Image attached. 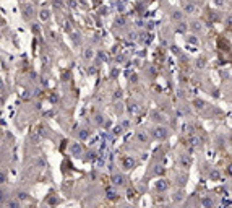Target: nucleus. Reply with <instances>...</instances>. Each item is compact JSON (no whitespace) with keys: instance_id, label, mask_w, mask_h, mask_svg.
Listing matches in <instances>:
<instances>
[{"instance_id":"obj_38","label":"nucleus","mask_w":232,"mask_h":208,"mask_svg":"<svg viewBox=\"0 0 232 208\" xmlns=\"http://www.w3.org/2000/svg\"><path fill=\"white\" fill-rule=\"evenodd\" d=\"M5 89V83H3V80L0 78V91H3Z\"/></svg>"},{"instance_id":"obj_28","label":"nucleus","mask_w":232,"mask_h":208,"mask_svg":"<svg viewBox=\"0 0 232 208\" xmlns=\"http://www.w3.org/2000/svg\"><path fill=\"white\" fill-rule=\"evenodd\" d=\"M122 96H123V91H122V89H115V93H114V99L117 101V99H120Z\"/></svg>"},{"instance_id":"obj_37","label":"nucleus","mask_w":232,"mask_h":208,"mask_svg":"<svg viewBox=\"0 0 232 208\" xmlns=\"http://www.w3.org/2000/svg\"><path fill=\"white\" fill-rule=\"evenodd\" d=\"M140 37H141V41H148V34H144V33H141Z\"/></svg>"},{"instance_id":"obj_48","label":"nucleus","mask_w":232,"mask_h":208,"mask_svg":"<svg viewBox=\"0 0 232 208\" xmlns=\"http://www.w3.org/2000/svg\"><path fill=\"white\" fill-rule=\"evenodd\" d=\"M125 208H133V207H125Z\"/></svg>"},{"instance_id":"obj_1","label":"nucleus","mask_w":232,"mask_h":208,"mask_svg":"<svg viewBox=\"0 0 232 208\" xmlns=\"http://www.w3.org/2000/svg\"><path fill=\"white\" fill-rule=\"evenodd\" d=\"M21 13L26 21H31L36 16V8H34V5L31 2H25V3H21Z\"/></svg>"},{"instance_id":"obj_3","label":"nucleus","mask_w":232,"mask_h":208,"mask_svg":"<svg viewBox=\"0 0 232 208\" xmlns=\"http://www.w3.org/2000/svg\"><path fill=\"white\" fill-rule=\"evenodd\" d=\"M70 153H71V156H75V158H81L83 156V146L80 141H73V143L70 145Z\"/></svg>"},{"instance_id":"obj_14","label":"nucleus","mask_w":232,"mask_h":208,"mask_svg":"<svg viewBox=\"0 0 232 208\" xmlns=\"http://www.w3.org/2000/svg\"><path fill=\"white\" fill-rule=\"evenodd\" d=\"M180 164H182L185 169H188L190 166H192V159H190V156H185V155H183L182 158H180Z\"/></svg>"},{"instance_id":"obj_49","label":"nucleus","mask_w":232,"mask_h":208,"mask_svg":"<svg viewBox=\"0 0 232 208\" xmlns=\"http://www.w3.org/2000/svg\"><path fill=\"white\" fill-rule=\"evenodd\" d=\"M162 208H169V207H162Z\"/></svg>"},{"instance_id":"obj_50","label":"nucleus","mask_w":232,"mask_h":208,"mask_svg":"<svg viewBox=\"0 0 232 208\" xmlns=\"http://www.w3.org/2000/svg\"><path fill=\"white\" fill-rule=\"evenodd\" d=\"M0 39H2V34H0Z\"/></svg>"},{"instance_id":"obj_19","label":"nucleus","mask_w":232,"mask_h":208,"mask_svg":"<svg viewBox=\"0 0 232 208\" xmlns=\"http://www.w3.org/2000/svg\"><path fill=\"white\" fill-rule=\"evenodd\" d=\"M28 198H29V193L28 192H23L21 190V192L16 193V200H18V202H25V200H28Z\"/></svg>"},{"instance_id":"obj_12","label":"nucleus","mask_w":232,"mask_h":208,"mask_svg":"<svg viewBox=\"0 0 232 208\" xmlns=\"http://www.w3.org/2000/svg\"><path fill=\"white\" fill-rule=\"evenodd\" d=\"M49 18H50V10L44 8V10H41V12H39V20H41V21H47Z\"/></svg>"},{"instance_id":"obj_41","label":"nucleus","mask_w":232,"mask_h":208,"mask_svg":"<svg viewBox=\"0 0 232 208\" xmlns=\"http://www.w3.org/2000/svg\"><path fill=\"white\" fill-rule=\"evenodd\" d=\"M117 23H120V25H125V18H119V20H117Z\"/></svg>"},{"instance_id":"obj_27","label":"nucleus","mask_w":232,"mask_h":208,"mask_svg":"<svg viewBox=\"0 0 232 208\" xmlns=\"http://www.w3.org/2000/svg\"><path fill=\"white\" fill-rule=\"evenodd\" d=\"M192 28H193V31H201V23H200V21H193Z\"/></svg>"},{"instance_id":"obj_16","label":"nucleus","mask_w":232,"mask_h":208,"mask_svg":"<svg viewBox=\"0 0 232 208\" xmlns=\"http://www.w3.org/2000/svg\"><path fill=\"white\" fill-rule=\"evenodd\" d=\"M185 41L188 44H192V46H198V37H196L195 34H188V36L185 37Z\"/></svg>"},{"instance_id":"obj_25","label":"nucleus","mask_w":232,"mask_h":208,"mask_svg":"<svg viewBox=\"0 0 232 208\" xmlns=\"http://www.w3.org/2000/svg\"><path fill=\"white\" fill-rule=\"evenodd\" d=\"M96 158H98V155L93 153V151H88V153H86V159H88V161H96Z\"/></svg>"},{"instance_id":"obj_9","label":"nucleus","mask_w":232,"mask_h":208,"mask_svg":"<svg viewBox=\"0 0 232 208\" xmlns=\"http://www.w3.org/2000/svg\"><path fill=\"white\" fill-rule=\"evenodd\" d=\"M106 195H107V198H109V200H115L117 197H119V193H117V190H115V187H114V185H109L106 189Z\"/></svg>"},{"instance_id":"obj_22","label":"nucleus","mask_w":232,"mask_h":208,"mask_svg":"<svg viewBox=\"0 0 232 208\" xmlns=\"http://www.w3.org/2000/svg\"><path fill=\"white\" fill-rule=\"evenodd\" d=\"M187 29H188V25H187V23H179L177 33H187Z\"/></svg>"},{"instance_id":"obj_4","label":"nucleus","mask_w":232,"mask_h":208,"mask_svg":"<svg viewBox=\"0 0 232 208\" xmlns=\"http://www.w3.org/2000/svg\"><path fill=\"white\" fill-rule=\"evenodd\" d=\"M136 140H138V143H141V145H148V141H150V133H148L146 130H138Z\"/></svg>"},{"instance_id":"obj_11","label":"nucleus","mask_w":232,"mask_h":208,"mask_svg":"<svg viewBox=\"0 0 232 208\" xmlns=\"http://www.w3.org/2000/svg\"><path fill=\"white\" fill-rule=\"evenodd\" d=\"M201 205H203V208H214V200L211 197H203Z\"/></svg>"},{"instance_id":"obj_10","label":"nucleus","mask_w":232,"mask_h":208,"mask_svg":"<svg viewBox=\"0 0 232 208\" xmlns=\"http://www.w3.org/2000/svg\"><path fill=\"white\" fill-rule=\"evenodd\" d=\"M83 59H85V60L94 59V49H93V47H86V49L83 51Z\"/></svg>"},{"instance_id":"obj_30","label":"nucleus","mask_w":232,"mask_h":208,"mask_svg":"<svg viewBox=\"0 0 232 208\" xmlns=\"http://www.w3.org/2000/svg\"><path fill=\"white\" fill-rule=\"evenodd\" d=\"M122 132H123V127L122 125H117L115 129H114V135H120Z\"/></svg>"},{"instance_id":"obj_24","label":"nucleus","mask_w":232,"mask_h":208,"mask_svg":"<svg viewBox=\"0 0 232 208\" xmlns=\"http://www.w3.org/2000/svg\"><path fill=\"white\" fill-rule=\"evenodd\" d=\"M209 177L213 179V181H216V179H219V177H221V172L217 171V169H213V171L209 172Z\"/></svg>"},{"instance_id":"obj_15","label":"nucleus","mask_w":232,"mask_h":208,"mask_svg":"<svg viewBox=\"0 0 232 208\" xmlns=\"http://www.w3.org/2000/svg\"><path fill=\"white\" fill-rule=\"evenodd\" d=\"M93 120H94V124L96 125H104V122H106V120H104V116L102 114H94V117H93Z\"/></svg>"},{"instance_id":"obj_13","label":"nucleus","mask_w":232,"mask_h":208,"mask_svg":"<svg viewBox=\"0 0 232 208\" xmlns=\"http://www.w3.org/2000/svg\"><path fill=\"white\" fill-rule=\"evenodd\" d=\"M171 20H172V21L180 23L182 20H183V13H182V12H172V13H171Z\"/></svg>"},{"instance_id":"obj_29","label":"nucleus","mask_w":232,"mask_h":208,"mask_svg":"<svg viewBox=\"0 0 232 208\" xmlns=\"http://www.w3.org/2000/svg\"><path fill=\"white\" fill-rule=\"evenodd\" d=\"M67 5L70 7V8H77L78 3H77V0H67Z\"/></svg>"},{"instance_id":"obj_34","label":"nucleus","mask_w":232,"mask_h":208,"mask_svg":"<svg viewBox=\"0 0 232 208\" xmlns=\"http://www.w3.org/2000/svg\"><path fill=\"white\" fill-rule=\"evenodd\" d=\"M49 203H50V205H57V203H58V198H55V197H50V198H49Z\"/></svg>"},{"instance_id":"obj_44","label":"nucleus","mask_w":232,"mask_h":208,"mask_svg":"<svg viewBox=\"0 0 232 208\" xmlns=\"http://www.w3.org/2000/svg\"><path fill=\"white\" fill-rule=\"evenodd\" d=\"M127 193H128V197H130V198H131V197H133V190H131V189H130V190H128V192H127Z\"/></svg>"},{"instance_id":"obj_2","label":"nucleus","mask_w":232,"mask_h":208,"mask_svg":"<svg viewBox=\"0 0 232 208\" xmlns=\"http://www.w3.org/2000/svg\"><path fill=\"white\" fill-rule=\"evenodd\" d=\"M151 135H153L154 140H159V141H164L166 138L169 137V130L162 125H156L153 130H151Z\"/></svg>"},{"instance_id":"obj_6","label":"nucleus","mask_w":232,"mask_h":208,"mask_svg":"<svg viewBox=\"0 0 232 208\" xmlns=\"http://www.w3.org/2000/svg\"><path fill=\"white\" fill-rule=\"evenodd\" d=\"M110 181H112V185H114V187H122V185H125V176H122V174H114Z\"/></svg>"},{"instance_id":"obj_31","label":"nucleus","mask_w":232,"mask_h":208,"mask_svg":"<svg viewBox=\"0 0 232 208\" xmlns=\"http://www.w3.org/2000/svg\"><path fill=\"white\" fill-rule=\"evenodd\" d=\"M205 64H206L205 59H200V60L196 62V67H198V68H205Z\"/></svg>"},{"instance_id":"obj_35","label":"nucleus","mask_w":232,"mask_h":208,"mask_svg":"<svg viewBox=\"0 0 232 208\" xmlns=\"http://www.w3.org/2000/svg\"><path fill=\"white\" fill-rule=\"evenodd\" d=\"M153 119H154V120H159V122H162V120H164V117H162L161 114H154Z\"/></svg>"},{"instance_id":"obj_36","label":"nucleus","mask_w":232,"mask_h":208,"mask_svg":"<svg viewBox=\"0 0 232 208\" xmlns=\"http://www.w3.org/2000/svg\"><path fill=\"white\" fill-rule=\"evenodd\" d=\"M39 31H41V29H39V25H37V23H34V25H33V33L37 34Z\"/></svg>"},{"instance_id":"obj_43","label":"nucleus","mask_w":232,"mask_h":208,"mask_svg":"<svg viewBox=\"0 0 232 208\" xmlns=\"http://www.w3.org/2000/svg\"><path fill=\"white\" fill-rule=\"evenodd\" d=\"M49 34H50V37H52V39H55V37H57V36H55V33H54V31H50Z\"/></svg>"},{"instance_id":"obj_32","label":"nucleus","mask_w":232,"mask_h":208,"mask_svg":"<svg viewBox=\"0 0 232 208\" xmlns=\"http://www.w3.org/2000/svg\"><path fill=\"white\" fill-rule=\"evenodd\" d=\"M128 109H130V112H136V111H138V106H136V103L130 104V107H128Z\"/></svg>"},{"instance_id":"obj_51","label":"nucleus","mask_w":232,"mask_h":208,"mask_svg":"<svg viewBox=\"0 0 232 208\" xmlns=\"http://www.w3.org/2000/svg\"><path fill=\"white\" fill-rule=\"evenodd\" d=\"M44 208H49V207H44Z\"/></svg>"},{"instance_id":"obj_23","label":"nucleus","mask_w":232,"mask_h":208,"mask_svg":"<svg viewBox=\"0 0 232 208\" xmlns=\"http://www.w3.org/2000/svg\"><path fill=\"white\" fill-rule=\"evenodd\" d=\"M8 208H21V202H18V200H10Z\"/></svg>"},{"instance_id":"obj_47","label":"nucleus","mask_w":232,"mask_h":208,"mask_svg":"<svg viewBox=\"0 0 232 208\" xmlns=\"http://www.w3.org/2000/svg\"><path fill=\"white\" fill-rule=\"evenodd\" d=\"M0 141H2V132H0Z\"/></svg>"},{"instance_id":"obj_8","label":"nucleus","mask_w":232,"mask_h":208,"mask_svg":"<svg viewBox=\"0 0 232 208\" xmlns=\"http://www.w3.org/2000/svg\"><path fill=\"white\" fill-rule=\"evenodd\" d=\"M167 189H169V181H166V179H159V181L156 182V190H158V192H166Z\"/></svg>"},{"instance_id":"obj_45","label":"nucleus","mask_w":232,"mask_h":208,"mask_svg":"<svg viewBox=\"0 0 232 208\" xmlns=\"http://www.w3.org/2000/svg\"><path fill=\"white\" fill-rule=\"evenodd\" d=\"M18 2H21V3H25V2H28V0H18Z\"/></svg>"},{"instance_id":"obj_39","label":"nucleus","mask_w":232,"mask_h":208,"mask_svg":"<svg viewBox=\"0 0 232 208\" xmlns=\"http://www.w3.org/2000/svg\"><path fill=\"white\" fill-rule=\"evenodd\" d=\"M5 200V193H3V190H0V203Z\"/></svg>"},{"instance_id":"obj_26","label":"nucleus","mask_w":232,"mask_h":208,"mask_svg":"<svg viewBox=\"0 0 232 208\" xmlns=\"http://www.w3.org/2000/svg\"><path fill=\"white\" fill-rule=\"evenodd\" d=\"M190 143H192L193 146H200V143H201V140H200L198 137H192V138H190Z\"/></svg>"},{"instance_id":"obj_42","label":"nucleus","mask_w":232,"mask_h":208,"mask_svg":"<svg viewBox=\"0 0 232 208\" xmlns=\"http://www.w3.org/2000/svg\"><path fill=\"white\" fill-rule=\"evenodd\" d=\"M130 80H131V81H133V83H136V81H138V77H136V75H133V77H131Z\"/></svg>"},{"instance_id":"obj_7","label":"nucleus","mask_w":232,"mask_h":208,"mask_svg":"<svg viewBox=\"0 0 232 208\" xmlns=\"http://www.w3.org/2000/svg\"><path fill=\"white\" fill-rule=\"evenodd\" d=\"M182 13H185V15H193V13H196V5L193 2H185Z\"/></svg>"},{"instance_id":"obj_18","label":"nucleus","mask_w":232,"mask_h":208,"mask_svg":"<svg viewBox=\"0 0 232 208\" xmlns=\"http://www.w3.org/2000/svg\"><path fill=\"white\" fill-rule=\"evenodd\" d=\"M193 107L201 111V109H205V107H206V104H205L203 99H195V101H193Z\"/></svg>"},{"instance_id":"obj_33","label":"nucleus","mask_w":232,"mask_h":208,"mask_svg":"<svg viewBox=\"0 0 232 208\" xmlns=\"http://www.w3.org/2000/svg\"><path fill=\"white\" fill-rule=\"evenodd\" d=\"M183 198V195H182V192H177V193H175V197H174V200H175V202H180V200Z\"/></svg>"},{"instance_id":"obj_17","label":"nucleus","mask_w":232,"mask_h":208,"mask_svg":"<svg viewBox=\"0 0 232 208\" xmlns=\"http://www.w3.org/2000/svg\"><path fill=\"white\" fill-rule=\"evenodd\" d=\"M78 138H80V140H81V141L88 140V138H89V132L86 130V129H81V130L78 132Z\"/></svg>"},{"instance_id":"obj_21","label":"nucleus","mask_w":232,"mask_h":208,"mask_svg":"<svg viewBox=\"0 0 232 208\" xmlns=\"http://www.w3.org/2000/svg\"><path fill=\"white\" fill-rule=\"evenodd\" d=\"M7 181H8V176H7V172L3 171V169H0V185H2V184H5Z\"/></svg>"},{"instance_id":"obj_5","label":"nucleus","mask_w":232,"mask_h":208,"mask_svg":"<svg viewBox=\"0 0 232 208\" xmlns=\"http://www.w3.org/2000/svg\"><path fill=\"white\" fill-rule=\"evenodd\" d=\"M135 164H136V161H135V158L133 156H125V158L122 159V166H123V169H133L135 168Z\"/></svg>"},{"instance_id":"obj_46","label":"nucleus","mask_w":232,"mask_h":208,"mask_svg":"<svg viewBox=\"0 0 232 208\" xmlns=\"http://www.w3.org/2000/svg\"><path fill=\"white\" fill-rule=\"evenodd\" d=\"M26 208H36V207H33V205H29V207H26Z\"/></svg>"},{"instance_id":"obj_20","label":"nucleus","mask_w":232,"mask_h":208,"mask_svg":"<svg viewBox=\"0 0 232 208\" xmlns=\"http://www.w3.org/2000/svg\"><path fill=\"white\" fill-rule=\"evenodd\" d=\"M41 62H42V65H44V67H49V64H50V59H49V55L42 54V55H41Z\"/></svg>"},{"instance_id":"obj_40","label":"nucleus","mask_w":232,"mask_h":208,"mask_svg":"<svg viewBox=\"0 0 232 208\" xmlns=\"http://www.w3.org/2000/svg\"><path fill=\"white\" fill-rule=\"evenodd\" d=\"M162 172H164V169H162L161 166H159V168H156V174H162Z\"/></svg>"}]
</instances>
